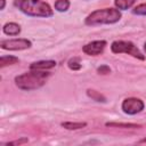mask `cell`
I'll list each match as a JSON object with an SVG mask.
<instances>
[{
	"label": "cell",
	"mask_w": 146,
	"mask_h": 146,
	"mask_svg": "<svg viewBox=\"0 0 146 146\" xmlns=\"http://www.w3.org/2000/svg\"><path fill=\"white\" fill-rule=\"evenodd\" d=\"M19 59L15 56H11V55H3L0 57V66L1 68L8 66V65H13V64H16L18 63Z\"/></svg>",
	"instance_id": "cell-11"
},
{
	"label": "cell",
	"mask_w": 146,
	"mask_h": 146,
	"mask_svg": "<svg viewBox=\"0 0 146 146\" xmlns=\"http://www.w3.org/2000/svg\"><path fill=\"white\" fill-rule=\"evenodd\" d=\"M67 66H68V68L72 70V71H79V70H81V67H82L79 57H73V58L68 59Z\"/></svg>",
	"instance_id": "cell-16"
},
{
	"label": "cell",
	"mask_w": 146,
	"mask_h": 146,
	"mask_svg": "<svg viewBox=\"0 0 146 146\" xmlns=\"http://www.w3.org/2000/svg\"><path fill=\"white\" fill-rule=\"evenodd\" d=\"M2 32H3L6 35L15 36V35H18V34L21 33V26H19L17 23L8 22V23H6V24L2 26Z\"/></svg>",
	"instance_id": "cell-8"
},
{
	"label": "cell",
	"mask_w": 146,
	"mask_h": 146,
	"mask_svg": "<svg viewBox=\"0 0 146 146\" xmlns=\"http://www.w3.org/2000/svg\"><path fill=\"white\" fill-rule=\"evenodd\" d=\"M137 0H114V5L117 9L120 10H127L129 8H131Z\"/></svg>",
	"instance_id": "cell-12"
},
{
	"label": "cell",
	"mask_w": 146,
	"mask_h": 146,
	"mask_svg": "<svg viewBox=\"0 0 146 146\" xmlns=\"http://www.w3.org/2000/svg\"><path fill=\"white\" fill-rule=\"evenodd\" d=\"M50 76V72L43 70H31L15 76V84L24 91L36 90L41 88Z\"/></svg>",
	"instance_id": "cell-1"
},
{
	"label": "cell",
	"mask_w": 146,
	"mask_h": 146,
	"mask_svg": "<svg viewBox=\"0 0 146 146\" xmlns=\"http://www.w3.org/2000/svg\"><path fill=\"white\" fill-rule=\"evenodd\" d=\"M106 46H107L106 40H95V41H91V42L84 44L82 47V51L89 56H98V55L103 54Z\"/></svg>",
	"instance_id": "cell-7"
},
{
	"label": "cell",
	"mask_w": 146,
	"mask_h": 146,
	"mask_svg": "<svg viewBox=\"0 0 146 146\" xmlns=\"http://www.w3.org/2000/svg\"><path fill=\"white\" fill-rule=\"evenodd\" d=\"M5 6H6V0H1V10H3L5 9Z\"/></svg>",
	"instance_id": "cell-20"
},
{
	"label": "cell",
	"mask_w": 146,
	"mask_h": 146,
	"mask_svg": "<svg viewBox=\"0 0 146 146\" xmlns=\"http://www.w3.org/2000/svg\"><path fill=\"white\" fill-rule=\"evenodd\" d=\"M0 46L5 50H25L32 47V42L24 38L1 40Z\"/></svg>",
	"instance_id": "cell-6"
},
{
	"label": "cell",
	"mask_w": 146,
	"mask_h": 146,
	"mask_svg": "<svg viewBox=\"0 0 146 146\" xmlns=\"http://www.w3.org/2000/svg\"><path fill=\"white\" fill-rule=\"evenodd\" d=\"M132 14L140 15V16H146V3H140V5L136 6L132 9Z\"/></svg>",
	"instance_id": "cell-17"
},
{
	"label": "cell",
	"mask_w": 146,
	"mask_h": 146,
	"mask_svg": "<svg viewBox=\"0 0 146 146\" xmlns=\"http://www.w3.org/2000/svg\"><path fill=\"white\" fill-rule=\"evenodd\" d=\"M87 95H88V97H90L92 100H96V102H98V103H105V102H106V97L103 96L100 92L94 90V89H88V90H87Z\"/></svg>",
	"instance_id": "cell-14"
},
{
	"label": "cell",
	"mask_w": 146,
	"mask_h": 146,
	"mask_svg": "<svg viewBox=\"0 0 146 146\" xmlns=\"http://www.w3.org/2000/svg\"><path fill=\"white\" fill-rule=\"evenodd\" d=\"M97 73L98 74H103V75H105V74H108V73H111V68H110V66L108 65H100V66H98L97 67Z\"/></svg>",
	"instance_id": "cell-18"
},
{
	"label": "cell",
	"mask_w": 146,
	"mask_h": 146,
	"mask_svg": "<svg viewBox=\"0 0 146 146\" xmlns=\"http://www.w3.org/2000/svg\"><path fill=\"white\" fill-rule=\"evenodd\" d=\"M106 127H114V128H123V129H138L141 128L140 124L136 123H122V122H106Z\"/></svg>",
	"instance_id": "cell-10"
},
{
	"label": "cell",
	"mask_w": 146,
	"mask_h": 146,
	"mask_svg": "<svg viewBox=\"0 0 146 146\" xmlns=\"http://www.w3.org/2000/svg\"><path fill=\"white\" fill-rule=\"evenodd\" d=\"M111 51L113 54H128L139 60H145V56L143 55V52L131 41L115 40L111 43Z\"/></svg>",
	"instance_id": "cell-4"
},
{
	"label": "cell",
	"mask_w": 146,
	"mask_h": 146,
	"mask_svg": "<svg viewBox=\"0 0 146 146\" xmlns=\"http://www.w3.org/2000/svg\"><path fill=\"white\" fill-rule=\"evenodd\" d=\"M139 143H140V144H146V137H145V138H143L141 140H139Z\"/></svg>",
	"instance_id": "cell-21"
},
{
	"label": "cell",
	"mask_w": 146,
	"mask_h": 146,
	"mask_svg": "<svg viewBox=\"0 0 146 146\" xmlns=\"http://www.w3.org/2000/svg\"><path fill=\"white\" fill-rule=\"evenodd\" d=\"M27 141H29V139L25 138V137H23V138H21V139H16V140H13V141H8L6 145H22V144H26Z\"/></svg>",
	"instance_id": "cell-19"
},
{
	"label": "cell",
	"mask_w": 146,
	"mask_h": 146,
	"mask_svg": "<svg viewBox=\"0 0 146 146\" xmlns=\"http://www.w3.org/2000/svg\"><path fill=\"white\" fill-rule=\"evenodd\" d=\"M62 127L67 130H79L87 127L86 122H62Z\"/></svg>",
	"instance_id": "cell-13"
},
{
	"label": "cell",
	"mask_w": 146,
	"mask_h": 146,
	"mask_svg": "<svg viewBox=\"0 0 146 146\" xmlns=\"http://www.w3.org/2000/svg\"><path fill=\"white\" fill-rule=\"evenodd\" d=\"M145 107V104L141 99L139 98H136V97H129V98H125L122 104H121V108L122 111L128 114V115H135V114H138L140 113Z\"/></svg>",
	"instance_id": "cell-5"
},
{
	"label": "cell",
	"mask_w": 146,
	"mask_h": 146,
	"mask_svg": "<svg viewBox=\"0 0 146 146\" xmlns=\"http://www.w3.org/2000/svg\"><path fill=\"white\" fill-rule=\"evenodd\" d=\"M14 6L30 17H52L54 10L42 0H14Z\"/></svg>",
	"instance_id": "cell-2"
},
{
	"label": "cell",
	"mask_w": 146,
	"mask_h": 146,
	"mask_svg": "<svg viewBox=\"0 0 146 146\" xmlns=\"http://www.w3.org/2000/svg\"><path fill=\"white\" fill-rule=\"evenodd\" d=\"M144 50H145V52H146V42L144 43Z\"/></svg>",
	"instance_id": "cell-22"
},
{
	"label": "cell",
	"mask_w": 146,
	"mask_h": 146,
	"mask_svg": "<svg viewBox=\"0 0 146 146\" xmlns=\"http://www.w3.org/2000/svg\"><path fill=\"white\" fill-rule=\"evenodd\" d=\"M71 6V2L70 0H56L55 1V9L59 13H64V11H67V9L70 8Z\"/></svg>",
	"instance_id": "cell-15"
},
{
	"label": "cell",
	"mask_w": 146,
	"mask_h": 146,
	"mask_svg": "<svg viewBox=\"0 0 146 146\" xmlns=\"http://www.w3.org/2000/svg\"><path fill=\"white\" fill-rule=\"evenodd\" d=\"M56 66V62L55 60H39V62H34L30 65V70H50L52 67Z\"/></svg>",
	"instance_id": "cell-9"
},
{
	"label": "cell",
	"mask_w": 146,
	"mask_h": 146,
	"mask_svg": "<svg viewBox=\"0 0 146 146\" xmlns=\"http://www.w3.org/2000/svg\"><path fill=\"white\" fill-rule=\"evenodd\" d=\"M122 17V14L120 9L117 8H103L97 9L92 13H90L86 19L84 24L88 26H96V25H103V24H114L117 23Z\"/></svg>",
	"instance_id": "cell-3"
}]
</instances>
